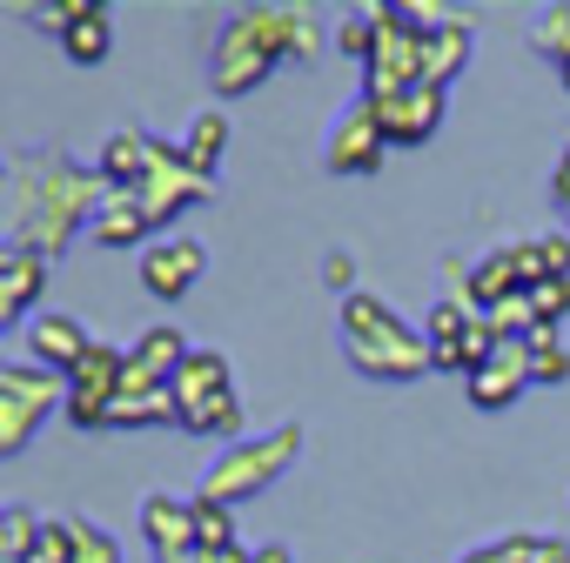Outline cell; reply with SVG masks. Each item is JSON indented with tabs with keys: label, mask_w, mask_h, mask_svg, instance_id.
Wrapping results in <instances>:
<instances>
[{
	"label": "cell",
	"mask_w": 570,
	"mask_h": 563,
	"mask_svg": "<svg viewBox=\"0 0 570 563\" xmlns=\"http://www.w3.org/2000/svg\"><path fill=\"white\" fill-rule=\"evenodd\" d=\"M108 195L115 188L101 181V168H81L61 148L8 155V248L61 261V248L108 208Z\"/></svg>",
	"instance_id": "obj_1"
},
{
	"label": "cell",
	"mask_w": 570,
	"mask_h": 563,
	"mask_svg": "<svg viewBox=\"0 0 570 563\" xmlns=\"http://www.w3.org/2000/svg\"><path fill=\"white\" fill-rule=\"evenodd\" d=\"M323 28L309 8H235L208 48V88L215 101H235L248 88H262L289 55H316Z\"/></svg>",
	"instance_id": "obj_2"
},
{
	"label": "cell",
	"mask_w": 570,
	"mask_h": 563,
	"mask_svg": "<svg viewBox=\"0 0 570 563\" xmlns=\"http://www.w3.org/2000/svg\"><path fill=\"white\" fill-rule=\"evenodd\" d=\"M336 323H343V349H350L356 376H370V383L403 389V383H423V376L436 369V356H430L423 329H410V323H403L383 296H370V289L343 296Z\"/></svg>",
	"instance_id": "obj_3"
},
{
	"label": "cell",
	"mask_w": 570,
	"mask_h": 563,
	"mask_svg": "<svg viewBox=\"0 0 570 563\" xmlns=\"http://www.w3.org/2000/svg\"><path fill=\"white\" fill-rule=\"evenodd\" d=\"M303 423H275L268 436H242V443H228L208 470H202V483H195V496L202 503H248V496H262L268 483H282L296 470V456H303Z\"/></svg>",
	"instance_id": "obj_4"
},
{
	"label": "cell",
	"mask_w": 570,
	"mask_h": 563,
	"mask_svg": "<svg viewBox=\"0 0 570 563\" xmlns=\"http://www.w3.org/2000/svg\"><path fill=\"white\" fill-rule=\"evenodd\" d=\"M175 429L242 443V396L222 349H188V363L175 369Z\"/></svg>",
	"instance_id": "obj_5"
},
{
	"label": "cell",
	"mask_w": 570,
	"mask_h": 563,
	"mask_svg": "<svg viewBox=\"0 0 570 563\" xmlns=\"http://www.w3.org/2000/svg\"><path fill=\"white\" fill-rule=\"evenodd\" d=\"M55 403L68 409V376L41 369V363H28V356L0 363V463L21 456V450L35 443V429H41V416H48Z\"/></svg>",
	"instance_id": "obj_6"
},
{
	"label": "cell",
	"mask_w": 570,
	"mask_h": 563,
	"mask_svg": "<svg viewBox=\"0 0 570 563\" xmlns=\"http://www.w3.org/2000/svg\"><path fill=\"white\" fill-rule=\"evenodd\" d=\"M215 188H222V175L188 168L181 141H155V168H148V181L135 188V201L148 208V221H155V228H168L175 215H188V208L215 201Z\"/></svg>",
	"instance_id": "obj_7"
},
{
	"label": "cell",
	"mask_w": 570,
	"mask_h": 563,
	"mask_svg": "<svg viewBox=\"0 0 570 563\" xmlns=\"http://www.w3.org/2000/svg\"><path fill=\"white\" fill-rule=\"evenodd\" d=\"M121 376H128V349L88 343V356L68 369V423L75 429H108V409L121 396Z\"/></svg>",
	"instance_id": "obj_8"
},
{
	"label": "cell",
	"mask_w": 570,
	"mask_h": 563,
	"mask_svg": "<svg viewBox=\"0 0 570 563\" xmlns=\"http://www.w3.org/2000/svg\"><path fill=\"white\" fill-rule=\"evenodd\" d=\"M202 275H208V248H202V235H161V241L141 248V289L161 296V303H181Z\"/></svg>",
	"instance_id": "obj_9"
},
{
	"label": "cell",
	"mask_w": 570,
	"mask_h": 563,
	"mask_svg": "<svg viewBox=\"0 0 570 563\" xmlns=\"http://www.w3.org/2000/svg\"><path fill=\"white\" fill-rule=\"evenodd\" d=\"M383 155H390V141H383V128H376V108L356 95V101L343 108V121L330 128V141H323V168H330V175H376Z\"/></svg>",
	"instance_id": "obj_10"
},
{
	"label": "cell",
	"mask_w": 570,
	"mask_h": 563,
	"mask_svg": "<svg viewBox=\"0 0 570 563\" xmlns=\"http://www.w3.org/2000/svg\"><path fill=\"white\" fill-rule=\"evenodd\" d=\"M55 282V261L48 255H28V248H0V329H28L41 296Z\"/></svg>",
	"instance_id": "obj_11"
},
{
	"label": "cell",
	"mask_w": 570,
	"mask_h": 563,
	"mask_svg": "<svg viewBox=\"0 0 570 563\" xmlns=\"http://www.w3.org/2000/svg\"><path fill=\"white\" fill-rule=\"evenodd\" d=\"M443 108H450V88L416 81L410 95H396V101H383V108H376V128H383V141H390V148H423V141L443 128Z\"/></svg>",
	"instance_id": "obj_12"
},
{
	"label": "cell",
	"mask_w": 570,
	"mask_h": 563,
	"mask_svg": "<svg viewBox=\"0 0 570 563\" xmlns=\"http://www.w3.org/2000/svg\"><path fill=\"white\" fill-rule=\"evenodd\" d=\"M88 329L68 316V309H48V316H35L28 329H21V349H28V363H41V369H55V376H68L81 356H88Z\"/></svg>",
	"instance_id": "obj_13"
},
{
	"label": "cell",
	"mask_w": 570,
	"mask_h": 563,
	"mask_svg": "<svg viewBox=\"0 0 570 563\" xmlns=\"http://www.w3.org/2000/svg\"><path fill=\"white\" fill-rule=\"evenodd\" d=\"M530 383H537V376H530V343H497V356H490L476 376H463V389H470L476 409H510Z\"/></svg>",
	"instance_id": "obj_14"
},
{
	"label": "cell",
	"mask_w": 570,
	"mask_h": 563,
	"mask_svg": "<svg viewBox=\"0 0 570 563\" xmlns=\"http://www.w3.org/2000/svg\"><path fill=\"white\" fill-rule=\"evenodd\" d=\"M141 536L155 556H181L195 550V496H141Z\"/></svg>",
	"instance_id": "obj_15"
},
{
	"label": "cell",
	"mask_w": 570,
	"mask_h": 563,
	"mask_svg": "<svg viewBox=\"0 0 570 563\" xmlns=\"http://www.w3.org/2000/svg\"><path fill=\"white\" fill-rule=\"evenodd\" d=\"M463 68H470V21L436 14V21L423 28V81H430V88H450Z\"/></svg>",
	"instance_id": "obj_16"
},
{
	"label": "cell",
	"mask_w": 570,
	"mask_h": 563,
	"mask_svg": "<svg viewBox=\"0 0 570 563\" xmlns=\"http://www.w3.org/2000/svg\"><path fill=\"white\" fill-rule=\"evenodd\" d=\"M95 168H101V181H108L115 195H135V188L148 181V168H155V135H141V128H115Z\"/></svg>",
	"instance_id": "obj_17"
},
{
	"label": "cell",
	"mask_w": 570,
	"mask_h": 563,
	"mask_svg": "<svg viewBox=\"0 0 570 563\" xmlns=\"http://www.w3.org/2000/svg\"><path fill=\"white\" fill-rule=\"evenodd\" d=\"M510 296H523V268H517V241H503V248H490L483 261H470V303L490 316L497 303H510Z\"/></svg>",
	"instance_id": "obj_18"
},
{
	"label": "cell",
	"mask_w": 570,
	"mask_h": 563,
	"mask_svg": "<svg viewBox=\"0 0 570 563\" xmlns=\"http://www.w3.org/2000/svg\"><path fill=\"white\" fill-rule=\"evenodd\" d=\"M88 235H95L101 248H148L155 221H148V208H141L135 195H108V208L88 221Z\"/></svg>",
	"instance_id": "obj_19"
},
{
	"label": "cell",
	"mask_w": 570,
	"mask_h": 563,
	"mask_svg": "<svg viewBox=\"0 0 570 563\" xmlns=\"http://www.w3.org/2000/svg\"><path fill=\"white\" fill-rule=\"evenodd\" d=\"M483 309L476 303H456V296H436L430 303V323H423V343H430V356H436V369H450V356L463 349V336H470V323H476Z\"/></svg>",
	"instance_id": "obj_20"
},
{
	"label": "cell",
	"mask_w": 570,
	"mask_h": 563,
	"mask_svg": "<svg viewBox=\"0 0 570 563\" xmlns=\"http://www.w3.org/2000/svg\"><path fill=\"white\" fill-rule=\"evenodd\" d=\"M175 423V389H121L108 409V429H161Z\"/></svg>",
	"instance_id": "obj_21"
},
{
	"label": "cell",
	"mask_w": 570,
	"mask_h": 563,
	"mask_svg": "<svg viewBox=\"0 0 570 563\" xmlns=\"http://www.w3.org/2000/svg\"><path fill=\"white\" fill-rule=\"evenodd\" d=\"M181 155H188V168H202V175H222V155H228V115H222V108H202V115L188 121V141H181Z\"/></svg>",
	"instance_id": "obj_22"
},
{
	"label": "cell",
	"mask_w": 570,
	"mask_h": 563,
	"mask_svg": "<svg viewBox=\"0 0 570 563\" xmlns=\"http://www.w3.org/2000/svg\"><path fill=\"white\" fill-rule=\"evenodd\" d=\"M61 55H68L75 68H95V61H108V55H115V14H108V8H95L88 21H75V28L61 34Z\"/></svg>",
	"instance_id": "obj_23"
},
{
	"label": "cell",
	"mask_w": 570,
	"mask_h": 563,
	"mask_svg": "<svg viewBox=\"0 0 570 563\" xmlns=\"http://www.w3.org/2000/svg\"><path fill=\"white\" fill-rule=\"evenodd\" d=\"M35 536H41V510L35 503H8V510H0V563H28Z\"/></svg>",
	"instance_id": "obj_24"
},
{
	"label": "cell",
	"mask_w": 570,
	"mask_h": 563,
	"mask_svg": "<svg viewBox=\"0 0 570 563\" xmlns=\"http://www.w3.org/2000/svg\"><path fill=\"white\" fill-rule=\"evenodd\" d=\"M195 550H208V556L242 550V543H235V510H222V503H202V496H195Z\"/></svg>",
	"instance_id": "obj_25"
},
{
	"label": "cell",
	"mask_w": 570,
	"mask_h": 563,
	"mask_svg": "<svg viewBox=\"0 0 570 563\" xmlns=\"http://www.w3.org/2000/svg\"><path fill=\"white\" fill-rule=\"evenodd\" d=\"M497 543H503L510 563H570V543L563 536H543V530H510Z\"/></svg>",
	"instance_id": "obj_26"
},
{
	"label": "cell",
	"mask_w": 570,
	"mask_h": 563,
	"mask_svg": "<svg viewBox=\"0 0 570 563\" xmlns=\"http://www.w3.org/2000/svg\"><path fill=\"white\" fill-rule=\"evenodd\" d=\"M530 376H537L543 389L570 383V356H563V343H557V329H550V323H543V329L530 336Z\"/></svg>",
	"instance_id": "obj_27"
},
{
	"label": "cell",
	"mask_w": 570,
	"mask_h": 563,
	"mask_svg": "<svg viewBox=\"0 0 570 563\" xmlns=\"http://www.w3.org/2000/svg\"><path fill=\"white\" fill-rule=\"evenodd\" d=\"M81 536H75V516H41V536L28 550V563H75Z\"/></svg>",
	"instance_id": "obj_28"
},
{
	"label": "cell",
	"mask_w": 570,
	"mask_h": 563,
	"mask_svg": "<svg viewBox=\"0 0 570 563\" xmlns=\"http://www.w3.org/2000/svg\"><path fill=\"white\" fill-rule=\"evenodd\" d=\"M336 48H343V55H356V61H370V55H376V8H356V14H343V28H336Z\"/></svg>",
	"instance_id": "obj_29"
},
{
	"label": "cell",
	"mask_w": 570,
	"mask_h": 563,
	"mask_svg": "<svg viewBox=\"0 0 570 563\" xmlns=\"http://www.w3.org/2000/svg\"><path fill=\"white\" fill-rule=\"evenodd\" d=\"M75 536H81V550H75V563H121V543L95 523V516H75Z\"/></svg>",
	"instance_id": "obj_30"
},
{
	"label": "cell",
	"mask_w": 570,
	"mask_h": 563,
	"mask_svg": "<svg viewBox=\"0 0 570 563\" xmlns=\"http://www.w3.org/2000/svg\"><path fill=\"white\" fill-rule=\"evenodd\" d=\"M530 309H537V323H563L570 316V275H557V282H537V289H530Z\"/></svg>",
	"instance_id": "obj_31"
},
{
	"label": "cell",
	"mask_w": 570,
	"mask_h": 563,
	"mask_svg": "<svg viewBox=\"0 0 570 563\" xmlns=\"http://www.w3.org/2000/svg\"><path fill=\"white\" fill-rule=\"evenodd\" d=\"M323 282H330L336 296H356V261H350L343 248H330V255H323Z\"/></svg>",
	"instance_id": "obj_32"
},
{
	"label": "cell",
	"mask_w": 570,
	"mask_h": 563,
	"mask_svg": "<svg viewBox=\"0 0 570 563\" xmlns=\"http://www.w3.org/2000/svg\"><path fill=\"white\" fill-rule=\"evenodd\" d=\"M155 563H248V550H222V556H208V550H181V556H155Z\"/></svg>",
	"instance_id": "obj_33"
},
{
	"label": "cell",
	"mask_w": 570,
	"mask_h": 563,
	"mask_svg": "<svg viewBox=\"0 0 570 563\" xmlns=\"http://www.w3.org/2000/svg\"><path fill=\"white\" fill-rule=\"evenodd\" d=\"M550 195L570 208V141H563V155H557V175H550Z\"/></svg>",
	"instance_id": "obj_34"
},
{
	"label": "cell",
	"mask_w": 570,
	"mask_h": 563,
	"mask_svg": "<svg viewBox=\"0 0 570 563\" xmlns=\"http://www.w3.org/2000/svg\"><path fill=\"white\" fill-rule=\"evenodd\" d=\"M248 563H296V550L289 543H262V550H248Z\"/></svg>",
	"instance_id": "obj_35"
},
{
	"label": "cell",
	"mask_w": 570,
	"mask_h": 563,
	"mask_svg": "<svg viewBox=\"0 0 570 563\" xmlns=\"http://www.w3.org/2000/svg\"><path fill=\"white\" fill-rule=\"evenodd\" d=\"M456 563H510V556H503V543H476V550H463Z\"/></svg>",
	"instance_id": "obj_36"
}]
</instances>
